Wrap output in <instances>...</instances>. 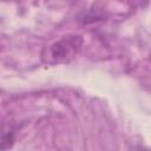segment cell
<instances>
[{
    "instance_id": "1",
    "label": "cell",
    "mask_w": 151,
    "mask_h": 151,
    "mask_svg": "<svg viewBox=\"0 0 151 151\" xmlns=\"http://www.w3.org/2000/svg\"><path fill=\"white\" fill-rule=\"evenodd\" d=\"M81 44H83V39L80 35L72 34L64 37L48 47L47 55H44V58L48 57L47 61L52 64L67 61L78 53Z\"/></svg>"
},
{
    "instance_id": "2",
    "label": "cell",
    "mask_w": 151,
    "mask_h": 151,
    "mask_svg": "<svg viewBox=\"0 0 151 151\" xmlns=\"http://www.w3.org/2000/svg\"><path fill=\"white\" fill-rule=\"evenodd\" d=\"M14 136L12 132H4L0 133V150H6L13 146Z\"/></svg>"
}]
</instances>
